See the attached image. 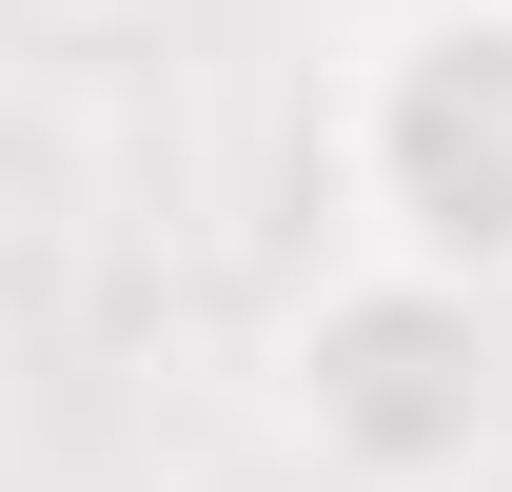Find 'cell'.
<instances>
[{
  "mask_svg": "<svg viewBox=\"0 0 512 492\" xmlns=\"http://www.w3.org/2000/svg\"><path fill=\"white\" fill-rule=\"evenodd\" d=\"M355 217L394 276L512 296V0H414L355 79Z\"/></svg>",
  "mask_w": 512,
  "mask_h": 492,
  "instance_id": "obj_1",
  "label": "cell"
},
{
  "mask_svg": "<svg viewBox=\"0 0 512 492\" xmlns=\"http://www.w3.org/2000/svg\"><path fill=\"white\" fill-rule=\"evenodd\" d=\"M493 296H453V276H335L316 315H296V433H316L335 473H375V492H434L493 453Z\"/></svg>",
  "mask_w": 512,
  "mask_h": 492,
  "instance_id": "obj_2",
  "label": "cell"
},
{
  "mask_svg": "<svg viewBox=\"0 0 512 492\" xmlns=\"http://www.w3.org/2000/svg\"><path fill=\"white\" fill-rule=\"evenodd\" d=\"M60 20H119V0H60Z\"/></svg>",
  "mask_w": 512,
  "mask_h": 492,
  "instance_id": "obj_3",
  "label": "cell"
}]
</instances>
